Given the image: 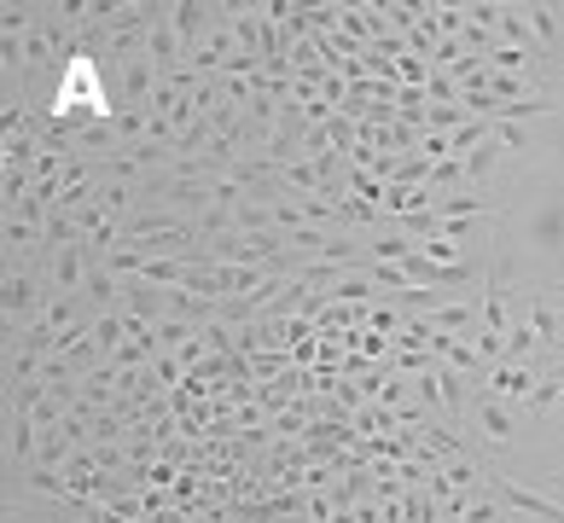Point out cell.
Instances as JSON below:
<instances>
[{"mask_svg": "<svg viewBox=\"0 0 564 523\" xmlns=\"http://www.w3.org/2000/svg\"><path fill=\"white\" fill-rule=\"evenodd\" d=\"M518 320L541 337V349H548V355L564 344V314H559V303L548 291H518Z\"/></svg>", "mask_w": 564, "mask_h": 523, "instance_id": "cell-1", "label": "cell"}, {"mask_svg": "<svg viewBox=\"0 0 564 523\" xmlns=\"http://www.w3.org/2000/svg\"><path fill=\"white\" fill-rule=\"evenodd\" d=\"M535 385H541L535 360H495L489 378H483V396H495V401H530Z\"/></svg>", "mask_w": 564, "mask_h": 523, "instance_id": "cell-2", "label": "cell"}, {"mask_svg": "<svg viewBox=\"0 0 564 523\" xmlns=\"http://www.w3.org/2000/svg\"><path fill=\"white\" fill-rule=\"evenodd\" d=\"M489 494L500 500V507L530 512V518H541V523H564V507H559V500L535 494V489H518V482H507V477H489Z\"/></svg>", "mask_w": 564, "mask_h": 523, "instance_id": "cell-3", "label": "cell"}, {"mask_svg": "<svg viewBox=\"0 0 564 523\" xmlns=\"http://www.w3.org/2000/svg\"><path fill=\"white\" fill-rule=\"evenodd\" d=\"M472 413H477V425H483V436H489L495 448H512V442H518V413H512V401L477 396V401H472Z\"/></svg>", "mask_w": 564, "mask_h": 523, "instance_id": "cell-4", "label": "cell"}, {"mask_svg": "<svg viewBox=\"0 0 564 523\" xmlns=\"http://www.w3.org/2000/svg\"><path fill=\"white\" fill-rule=\"evenodd\" d=\"M518 12H523V24H530V35L541 42V53H559V12L564 7H541L535 0V7H518Z\"/></svg>", "mask_w": 564, "mask_h": 523, "instance_id": "cell-5", "label": "cell"}, {"mask_svg": "<svg viewBox=\"0 0 564 523\" xmlns=\"http://www.w3.org/2000/svg\"><path fill=\"white\" fill-rule=\"evenodd\" d=\"M530 245H541V251L564 245V204H541V210H535V221H530Z\"/></svg>", "mask_w": 564, "mask_h": 523, "instance_id": "cell-6", "label": "cell"}, {"mask_svg": "<svg viewBox=\"0 0 564 523\" xmlns=\"http://www.w3.org/2000/svg\"><path fill=\"white\" fill-rule=\"evenodd\" d=\"M500 152H507V140L495 134V140H483V146H477V152L466 157V192H472V187H483V180L495 175V164H500Z\"/></svg>", "mask_w": 564, "mask_h": 523, "instance_id": "cell-7", "label": "cell"}, {"mask_svg": "<svg viewBox=\"0 0 564 523\" xmlns=\"http://www.w3.org/2000/svg\"><path fill=\"white\" fill-rule=\"evenodd\" d=\"M442 221H466V215H495V204L489 198H477V192H454V198H436L431 204Z\"/></svg>", "mask_w": 564, "mask_h": 523, "instance_id": "cell-8", "label": "cell"}, {"mask_svg": "<svg viewBox=\"0 0 564 523\" xmlns=\"http://www.w3.org/2000/svg\"><path fill=\"white\" fill-rule=\"evenodd\" d=\"M436 390H442V408H449L454 419L466 413V372H454V367H436Z\"/></svg>", "mask_w": 564, "mask_h": 523, "instance_id": "cell-9", "label": "cell"}, {"mask_svg": "<svg viewBox=\"0 0 564 523\" xmlns=\"http://www.w3.org/2000/svg\"><path fill=\"white\" fill-rule=\"evenodd\" d=\"M30 459H35V419L12 413V466H30Z\"/></svg>", "mask_w": 564, "mask_h": 523, "instance_id": "cell-10", "label": "cell"}, {"mask_svg": "<svg viewBox=\"0 0 564 523\" xmlns=\"http://www.w3.org/2000/svg\"><path fill=\"white\" fill-rule=\"evenodd\" d=\"M460 523H507V518H500V500H472V494H466V512H460Z\"/></svg>", "mask_w": 564, "mask_h": 523, "instance_id": "cell-11", "label": "cell"}, {"mask_svg": "<svg viewBox=\"0 0 564 523\" xmlns=\"http://www.w3.org/2000/svg\"><path fill=\"white\" fill-rule=\"evenodd\" d=\"M431 180L442 187V180H466V164H454V157H442V164H431Z\"/></svg>", "mask_w": 564, "mask_h": 523, "instance_id": "cell-12", "label": "cell"}]
</instances>
